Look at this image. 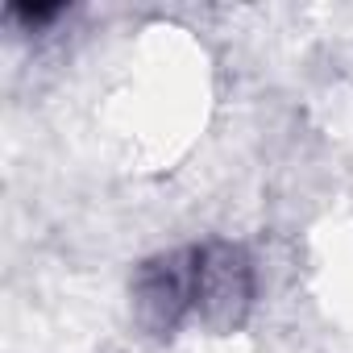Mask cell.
I'll list each match as a JSON object with an SVG mask.
<instances>
[{"mask_svg": "<svg viewBox=\"0 0 353 353\" xmlns=\"http://www.w3.org/2000/svg\"><path fill=\"white\" fill-rule=\"evenodd\" d=\"M192 254H196V320L216 332L237 328L258 295L254 258L233 241H204L192 245Z\"/></svg>", "mask_w": 353, "mask_h": 353, "instance_id": "6da1fadb", "label": "cell"}, {"mask_svg": "<svg viewBox=\"0 0 353 353\" xmlns=\"http://www.w3.org/2000/svg\"><path fill=\"white\" fill-rule=\"evenodd\" d=\"M133 312L158 336H170L183 324H196V254H192V245L154 254L150 262H141L133 270Z\"/></svg>", "mask_w": 353, "mask_h": 353, "instance_id": "7a4b0ae2", "label": "cell"}, {"mask_svg": "<svg viewBox=\"0 0 353 353\" xmlns=\"http://www.w3.org/2000/svg\"><path fill=\"white\" fill-rule=\"evenodd\" d=\"M63 13H67L63 5H34V9H30V5H13V17H21L26 26H50V21H59Z\"/></svg>", "mask_w": 353, "mask_h": 353, "instance_id": "3957f363", "label": "cell"}]
</instances>
